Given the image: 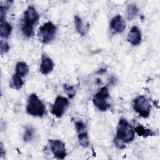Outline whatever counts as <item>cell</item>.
Returning <instances> with one entry per match:
<instances>
[{
	"instance_id": "obj_19",
	"label": "cell",
	"mask_w": 160,
	"mask_h": 160,
	"mask_svg": "<svg viewBox=\"0 0 160 160\" xmlns=\"http://www.w3.org/2000/svg\"><path fill=\"white\" fill-rule=\"evenodd\" d=\"M63 88L64 91L68 94L69 99H72L76 94V89L74 86H70L68 84H64Z\"/></svg>"
},
{
	"instance_id": "obj_5",
	"label": "cell",
	"mask_w": 160,
	"mask_h": 160,
	"mask_svg": "<svg viewBox=\"0 0 160 160\" xmlns=\"http://www.w3.org/2000/svg\"><path fill=\"white\" fill-rule=\"evenodd\" d=\"M56 27L52 22H48L44 24L39 30V37L41 41L44 44L51 42L55 38Z\"/></svg>"
},
{
	"instance_id": "obj_21",
	"label": "cell",
	"mask_w": 160,
	"mask_h": 160,
	"mask_svg": "<svg viewBox=\"0 0 160 160\" xmlns=\"http://www.w3.org/2000/svg\"><path fill=\"white\" fill-rule=\"evenodd\" d=\"M75 126H76V129L78 134L86 132V126L83 122L81 121L75 122Z\"/></svg>"
},
{
	"instance_id": "obj_9",
	"label": "cell",
	"mask_w": 160,
	"mask_h": 160,
	"mask_svg": "<svg viewBox=\"0 0 160 160\" xmlns=\"http://www.w3.org/2000/svg\"><path fill=\"white\" fill-rule=\"evenodd\" d=\"M110 28L115 33H120L126 28V22L118 14L111 19Z\"/></svg>"
},
{
	"instance_id": "obj_14",
	"label": "cell",
	"mask_w": 160,
	"mask_h": 160,
	"mask_svg": "<svg viewBox=\"0 0 160 160\" xmlns=\"http://www.w3.org/2000/svg\"><path fill=\"white\" fill-rule=\"evenodd\" d=\"M16 74L21 77L26 76L29 72V67L24 62H18L16 66Z\"/></svg>"
},
{
	"instance_id": "obj_11",
	"label": "cell",
	"mask_w": 160,
	"mask_h": 160,
	"mask_svg": "<svg viewBox=\"0 0 160 160\" xmlns=\"http://www.w3.org/2000/svg\"><path fill=\"white\" fill-rule=\"evenodd\" d=\"M53 68L54 63L52 62V60L46 56H43L40 65L41 72L45 75L48 74L52 71Z\"/></svg>"
},
{
	"instance_id": "obj_7",
	"label": "cell",
	"mask_w": 160,
	"mask_h": 160,
	"mask_svg": "<svg viewBox=\"0 0 160 160\" xmlns=\"http://www.w3.org/2000/svg\"><path fill=\"white\" fill-rule=\"evenodd\" d=\"M68 104L69 101L67 98L58 96L56 98L54 104L52 105L51 112L57 118H61L68 107Z\"/></svg>"
},
{
	"instance_id": "obj_18",
	"label": "cell",
	"mask_w": 160,
	"mask_h": 160,
	"mask_svg": "<svg viewBox=\"0 0 160 160\" xmlns=\"http://www.w3.org/2000/svg\"><path fill=\"white\" fill-rule=\"evenodd\" d=\"M78 140L81 146L86 148L89 145V139L87 132L78 133Z\"/></svg>"
},
{
	"instance_id": "obj_16",
	"label": "cell",
	"mask_w": 160,
	"mask_h": 160,
	"mask_svg": "<svg viewBox=\"0 0 160 160\" xmlns=\"http://www.w3.org/2000/svg\"><path fill=\"white\" fill-rule=\"evenodd\" d=\"M138 8L136 4H130L128 6L127 8V16L129 20L132 19L136 17L138 13Z\"/></svg>"
},
{
	"instance_id": "obj_10",
	"label": "cell",
	"mask_w": 160,
	"mask_h": 160,
	"mask_svg": "<svg viewBox=\"0 0 160 160\" xmlns=\"http://www.w3.org/2000/svg\"><path fill=\"white\" fill-rule=\"evenodd\" d=\"M127 40L134 46L140 44L141 41V32L137 26H133L131 28L128 34Z\"/></svg>"
},
{
	"instance_id": "obj_4",
	"label": "cell",
	"mask_w": 160,
	"mask_h": 160,
	"mask_svg": "<svg viewBox=\"0 0 160 160\" xmlns=\"http://www.w3.org/2000/svg\"><path fill=\"white\" fill-rule=\"evenodd\" d=\"M109 96V90L107 86L101 88L92 98V101L94 106L101 111H107L110 108V104L106 100Z\"/></svg>"
},
{
	"instance_id": "obj_3",
	"label": "cell",
	"mask_w": 160,
	"mask_h": 160,
	"mask_svg": "<svg viewBox=\"0 0 160 160\" xmlns=\"http://www.w3.org/2000/svg\"><path fill=\"white\" fill-rule=\"evenodd\" d=\"M26 112L28 114L36 117H42L44 114V104L36 94H31L29 96L26 106Z\"/></svg>"
},
{
	"instance_id": "obj_2",
	"label": "cell",
	"mask_w": 160,
	"mask_h": 160,
	"mask_svg": "<svg viewBox=\"0 0 160 160\" xmlns=\"http://www.w3.org/2000/svg\"><path fill=\"white\" fill-rule=\"evenodd\" d=\"M39 15L33 6H29L24 14V18L21 26L23 35L30 38L33 34L34 26L38 21Z\"/></svg>"
},
{
	"instance_id": "obj_12",
	"label": "cell",
	"mask_w": 160,
	"mask_h": 160,
	"mask_svg": "<svg viewBox=\"0 0 160 160\" xmlns=\"http://www.w3.org/2000/svg\"><path fill=\"white\" fill-rule=\"evenodd\" d=\"M23 84H24V82L22 80L21 77L15 73L14 74L12 75V76L11 78L10 83H9V86L11 88H12L14 89L19 90L22 88Z\"/></svg>"
},
{
	"instance_id": "obj_15",
	"label": "cell",
	"mask_w": 160,
	"mask_h": 160,
	"mask_svg": "<svg viewBox=\"0 0 160 160\" xmlns=\"http://www.w3.org/2000/svg\"><path fill=\"white\" fill-rule=\"evenodd\" d=\"M134 130L139 136L148 137V136H154L156 134L152 130L146 129L142 125L137 126L136 127H135L134 128Z\"/></svg>"
},
{
	"instance_id": "obj_8",
	"label": "cell",
	"mask_w": 160,
	"mask_h": 160,
	"mask_svg": "<svg viewBox=\"0 0 160 160\" xmlns=\"http://www.w3.org/2000/svg\"><path fill=\"white\" fill-rule=\"evenodd\" d=\"M49 142L54 156L59 159H64L67 155L64 142L59 139H49Z\"/></svg>"
},
{
	"instance_id": "obj_20",
	"label": "cell",
	"mask_w": 160,
	"mask_h": 160,
	"mask_svg": "<svg viewBox=\"0 0 160 160\" xmlns=\"http://www.w3.org/2000/svg\"><path fill=\"white\" fill-rule=\"evenodd\" d=\"M33 134H34V129L31 126L27 127L26 128V131L24 132V136H23L24 141L25 142L30 141L33 137Z\"/></svg>"
},
{
	"instance_id": "obj_1",
	"label": "cell",
	"mask_w": 160,
	"mask_h": 160,
	"mask_svg": "<svg viewBox=\"0 0 160 160\" xmlns=\"http://www.w3.org/2000/svg\"><path fill=\"white\" fill-rule=\"evenodd\" d=\"M135 133L134 128L123 118H121L118 123L116 131V136L114 142L120 148L125 147L124 144L129 143L134 139Z\"/></svg>"
},
{
	"instance_id": "obj_17",
	"label": "cell",
	"mask_w": 160,
	"mask_h": 160,
	"mask_svg": "<svg viewBox=\"0 0 160 160\" xmlns=\"http://www.w3.org/2000/svg\"><path fill=\"white\" fill-rule=\"evenodd\" d=\"M74 23H75V26L77 31L82 36L84 35V30L83 28V24L82 21L79 16L78 15H76L74 16Z\"/></svg>"
},
{
	"instance_id": "obj_6",
	"label": "cell",
	"mask_w": 160,
	"mask_h": 160,
	"mask_svg": "<svg viewBox=\"0 0 160 160\" xmlns=\"http://www.w3.org/2000/svg\"><path fill=\"white\" fill-rule=\"evenodd\" d=\"M133 108L141 116L146 118L149 116L151 106L144 96L139 95L133 101Z\"/></svg>"
},
{
	"instance_id": "obj_22",
	"label": "cell",
	"mask_w": 160,
	"mask_h": 160,
	"mask_svg": "<svg viewBox=\"0 0 160 160\" xmlns=\"http://www.w3.org/2000/svg\"><path fill=\"white\" fill-rule=\"evenodd\" d=\"M1 54H3L4 53H6L9 50V46L8 42L1 41Z\"/></svg>"
},
{
	"instance_id": "obj_23",
	"label": "cell",
	"mask_w": 160,
	"mask_h": 160,
	"mask_svg": "<svg viewBox=\"0 0 160 160\" xmlns=\"http://www.w3.org/2000/svg\"><path fill=\"white\" fill-rule=\"evenodd\" d=\"M0 154H1V157H2V156L5 155V151H4V148L2 146V144L1 143V148H0Z\"/></svg>"
},
{
	"instance_id": "obj_13",
	"label": "cell",
	"mask_w": 160,
	"mask_h": 160,
	"mask_svg": "<svg viewBox=\"0 0 160 160\" xmlns=\"http://www.w3.org/2000/svg\"><path fill=\"white\" fill-rule=\"evenodd\" d=\"M12 30V27L9 23L6 21H3L1 22L0 26V34L3 38H8L11 34Z\"/></svg>"
},
{
	"instance_id": "obj_24",
	"label": "cell",
	"mask_w": 160,
	"mask_h": 160,
	"mask_svg": "<svg viewBox=\"0 0 160 160\" xmlns=\"http://www.w3.org/2000/svg\"><path fill=\"white\" fill-rule=\"evenodd\" d=\"M104 72H106V69H99V70L97 72V73H98V74H102V73H104Z\"/></svg>"
}]
</instances>
